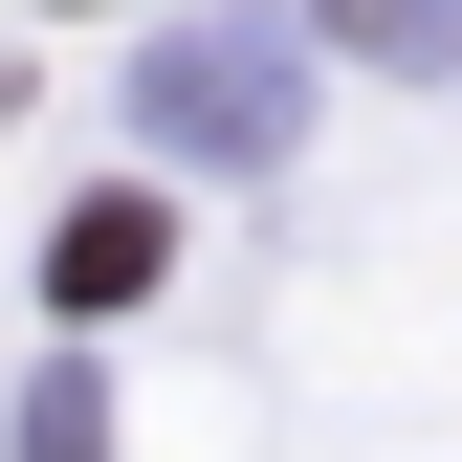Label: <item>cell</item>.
Instances as JSON below:
<instances>
[{
	"label": "cell",
	"mask_w": 462,
	"mask_h": 462,
	"mask_svg": "<svg viewBox=\"0 0 462 462\" xmlns=\"http://www.w3.org/2000/svg\"><path fill=\"white\" fill-rule=\"evenodd\" d=\"M154 133H286V67H264V44H177V67H154Z\"/></svg>",
	"instance_id": "6da1fadb"
},
{
	"label": "cell",
	"mask_w": 462,
	"mask_h": 462,
	"mask_svg": "<svg viewBox=\"0 0 462 462\" xmlns=\"http://www.w3.org/2000/svg\"><path fill=\"white\" fill-rule=\"evenodd\" d=\"M154 264H177V220H154V199H88L67 243H44V286H67V309H133Z\"/></svg>",
	"instance_id": "7a4b0ae2"
},
{
	"label": "cell",
	"mask_w": 462,
	"mask_h": 462,
	"mask_svg": "<svg viewBox=\"0 0 462 462\" xmlns=\"http://www.w3.org/2000/svg\"><path fill=\"white\" fill-rule=\"evenodd\" d=\"M23 462H88V396H67V374H44V419H23Z\"/></svg>",
	"instance_id": "3957f363"
}]
</instances>
